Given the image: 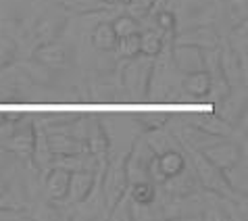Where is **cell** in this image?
Instances as JSON below:
<instances>
[{"label":"cell","instance_id":"cell-1","mask_svg":"<svg viewBox=\"0 0 248 221\" xmlns=\"http://www.w3.org/2000/svg\"><path fill=\"white\" fill-rule=\"evenodd\" d=\"M92 188H94V171L92 169L71 171L67 196H71L73 203H84V200L92 194Z\"/></svg>","mask_w":248,"mask_h":221},{"label":"cell","instance_id":"cell-2","mask_svg":"<svg viewBox=\"0 0 248 221\" xmlns=\"http://www.w3.org/2000/svg\"><path fill=\"white\" fill-rule=\"evenodd\" d=\"M175 65L184 73L201 71L204 67V57L201 54L196 46H177L175 48Z\"/></svg>","mask_w":248,"mask_h":221},{"label":"cell","instance_id":"cell-3","mask_svg":"<svg viewBox=\"0 0 248 221\" xmlns=\"http://www.w3.org/2000/svg\"><path fill=\"white\" fill-rule=\"evenodd\" d=\"M69 175L67 169H52L46 177V194L50 200H63L69 194Z\"/></svg>","mask_w":248,"mask_h":221},{"label":"cell","instance_id":"cell-4","mask_svg":"<svg viewBox=\"0 0 248 221\" xmlns=\"http://www.w3.org/2000/svg\"><path fill=\"white\" fill-rule=\"evenodd\" d=\"M156 161H158V169H161L165 179L177 177L186 169V158L182 153H177V150H167V153H163L161 157H156Z\"/></svg>","mask_w":248,"mask_h":221},{"label":"cell","instance_id":"cell-5","mask_svg":"<svg viewBox=\"0 0 248 221\" xmlns=\"http://www.w3.org/2000/svg\"><path fill=\"white\" fill-rule=\"evenodd\" d=\"M184 88H186V92H190L192 96H196V98L206 96L211 92V75H209V71H206V69H201V71L186 73Z\"/></svg>","mask_w":248,"mask_h":221},{"label":"cell","instance_id":"cell-6","mask_svg":"<svg viewBox=\"0 0 248 221\" xmlns=\"http://www.w3.org/2000/svg\"><path fill=\"white\" fill-rule=\"evenodd\" d=\"M204 157L209 158L211 163H215L219 169H223V167H230V165H233L238 161V148L232 146V144H219V146L206 148Z\"/></svg>","mask_w":248,"mask_h":221},{"label":"cell","instance_id":"cell-7","mask_svg":"<svg viewBox=\"0 0 248 221\" xmlns=\"http://www.w3.org/2000/svg\"><path fill=\"white\" fill-rule=\"evenodd\" d=\"M92 44L94 48L107 52V50H113L115 44H117V33L113 30L111 23H100L96 25V30L92 32Z\"/></svg>","mask_w":248,"mask_h":221},{"label":"cell","instance_id":"cell-8","mask_svg":"<svg viewBox=\"0 0 248 221\" xmlns=\"http://www.w3.org/2000/svg\"><path fill=\"white\" fill-rule=\"evenodd\" d=\"M125 184H127V174L125 169H115L111 177H108V184H107V194H108V203L111 206H115L117 203L121 200L123 192H125Z\"/></svg>","mask_w":248,"mask_h":221},{"label":"cell","instance_id":"cell-9","mask_svg":"<svg viewBox=\"0 0 248 221\" xmlns=\"http://www.w3.org/2000/svg\"><path fill=\"white\" fill-rule=\"evenodd\" d=\"M36 57H38V61H42L46 65H63L67 61V52H65V48L59 44H44L38 48Z\"/></svg>","mask_w":248,"mask_h":221},{"label":"cell","instance_id":"cell-10","mask_svg":"<svg viewBox=\"0 0 248 221\" xmlns=\"http://www.w3.org/2000/svg\"><path fill=\"white\" fill-rule=\"evenodd\" d=\"M115 48L119 50L121 57H125V59L138 57V54H140V32L132 33V36H125V38H117Z\"/></svg>","mask_w":248,"mask_h":221},{"label":"cell","instance_id":"cell-11","mask_svg":"<svg viewBox=\"0 0 248 221\" xmlns=\"http://www.w3.org/2000/svg\"><path fill=\"white\" fill-rule=\"evenodd\" d=\"M163 48V38L156 32H144L140 33V52L146 57H156Z\"/></svg>","mask_w":248,"mask_h":221},{"label":"cell","instance_id":"cell-12","mask_svg":"<svg viewBox=\"0 0 248 221\" xmlns=\"http://www.w3.org/2000/svg\"><path fill=\"white\" fill-rule=\"evenodd\" d=\"M155 186L150 182H136L132 186V198L140 205H150L155 200Z\"/></svg>","mask_w":248,"mask_h":221},{"label":"cell","instance_id":"cell-13","mask_svg":"<svg viewBox=\"0 0 248 221\" xmlns=\"http://www.w3.org/2000/svg\"><path fill=\"white\" fill-rule=\"evenodd\" d=\"M113 25V30L117 33V38H125V36H132V33H138L140 27H138V21L134 17H119Z\"/></svg>","mask_w":248,"mask_h":221},{"label":"cell","instance_id":"cell-14","mask_svg":"<svg viewBox=\"0 0 248 221\" xmlns=\"http://www.w3.org/2000/svg\"><path fill=\"white\" fill-rule=\"evenodd\" d=\"M13 138V142H11V148L13 150H17V153H23V155H30L31 153V148H33V134H31V129L27 134H15V136H11Z\"/></svg>","mask_w":248,"mask_h":221},{"label":"cell","instance_id":"cell-15","mask_svg":"<svg viewBox=\"0 0 248 221\" xmlns=\"http://www.w3.org/2000/svg\"><path fill=\"white\" fill-rule=\"evenodd\" d=\"M156 23L161 25V30L169 32V30H173L175 27V15L173 13H169V11H161L158 13V17H156Z\"/></svg>","mask_w":248,"mask_h":221},{"label":"cell","instance_id":"cell-16","mask_svg":"<svg viewBox=\"0 0 248 221\" xmlns=\"http://www.w3.org/2000/svg\"><path fill=\"white\" fill-rule=\"evenodd\" d=\"M150 175H153V179H156V182H165V175L161 174V169H158V161H156V158L150 161Z\"/></svg>","mask_w":248,"mask_h":221},{"label":"cell","instance_id":"cell-17","mask_svg":"<svg viewBox=\"0 0 248 221\" xmlns=\"http://www.w3.org/2000/svg\"><path fill=\"white\" fill-rule=\"evenodd\" d=\"M117 2H121V4H132L134 0H117Z\"/></svg>","mask_w":248,"mask_h":221},{"label":"cell","instance_id":"cell-18","mask_svg":"<svg viewBox=\"0 0 248 221\" xmlns=\"http://www.w3.org/2000/svg\"><path fill=\"white\" fill-rule=\"evenodd\" d=\"M105 2H111V0H105Z\"/></svg>","mask_w":248,"mask_h":221}]
</instances>
